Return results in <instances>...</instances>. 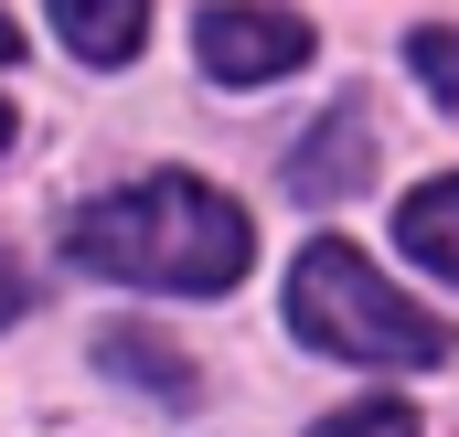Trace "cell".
<instances>
[{
  "label": "cell",
  "mask_w": 459,
  "mask_h": 437,
  "mask_svg": "<svg viewBox=\"0 0 459 437\" xmlns=\"http://www.w3.org/2000/svg\"><path fill=\"white\" fill-rule=\"evenodd\" d=\"M65 256L75 267H108V278H139V288H182V299H214L256 267V235L214 182L193 171H150L108 203H75L65 224Z\"/></svg>",
  "instance_id": "obj_1"
},
{
  "label": "cell",
  "mask_w": 459,
  "mask_h": 437,
  "mask_svg": "<svg viewBox=\"0 0 459 437\" xmlns=\"http://www.w3.org/2000/svg\"><path fill=\"white\" fill-rule=\"evenodd\" d=\"M289 321H299V341H321V352H342V363H449V321L417 310L406 288H385V278L363 267V245H342V235H321V245L299 256Z\"/></svg>",
  "instance_id": "obj_2"
},
{
  "label": "cell",
  "mask_w": 459,
  "mask_h": 437,
  "mask_svg": "<svg viewBox=\"0 0 459 437\" xmlns=\"http://www.w3.org/2000/svg\"><path fill=\"white\" fill-rule=\"evenodd\" d=\"M193 43H204V75H225V86H278L310 64V21L267 11V0H214L193 21Z\"/></svg>",
  "instance_id": "obj_3"
},
{
  "label": "cell",
  "mask_w": 459,
  "mask_h": 437,
  "mask_svg": "<svg viewBox=\"0 0 459 437\" xmlns=\"http://www.w3.org/2000/svg\"><path fill=\"white\" fill-rule=\"evenodd\" d=\"M363 171H374V128H363V107H342V117H321V128L299 139L289 193H299V203H352Z\"/></svg>",
  "instance_id": "obj_4"
},
{
  "label": "cell",
  "mask_w": 459,
  "mask_h": 437,
  "mask_svg": "<svg viewBox=\"0 0 459 437\" xmlns=\"http://www.w3.org/2000/svg\"><path fill=\"white\" fill-rule=\"evenodd\" d=\"M54 32H65L86 64H128L139 32H150V0H54Z\"/></svg>",
  "instance_id": "obj_5"
},
{
  "label": "cell",
  "mask_w": 459,
  "mask_h": 437,
  "mask_svg": "<svg viewBox=\"0 0 459 437\" xmlns=\"http://www.w3.org/2000/svg\"><path fill=\"white\" fill-rule=\"evenodd\" d=\"M395 235H406V256H428L438 278H459V171L449 182H417L406 214H395Z\"/></svg>",
  "instance_id": "obj_6"
},
{
  "label": "cell",
  "mask_w": 459,
  "mask_h": 437,
  "mask_svg": "<svg viewBox=\"0 0 459 437\" xmlns=\"http://www.w3.org/2000/svg\"><path fill=\"white\" fill-rule=\"evenodd\" d=\"M97 352H108V373H128V384H150V395H193V363H182L171 341H150V330H108Z\"/></svg>",
  "instance_id": "obj_7"
},
{
  "label": "cell",
  "mask_w": 459,
  "mask_h": 437,
  "mask_svg": "<svg viewBox=\"0 0 459 437\" xmlns=\"http://www.w3.org/2000/svg\"><path fill=\"white\" fill-rule=\"evenodd\" d=\"M310 437H417V406H395V395H374V406H342V416H321Z\"/></svg>",
  "instance_id": "obj_8"
},
{
  "label": "cell",
  "mask_w": 459,
  "mask_h": 437,
  "mask_svg": "<svg viewBox=\"0 0 459 437\" xmlns=\"http://www.w3.org/2000/svg\"><path fill=\"white\" fill-rule=\"evenodd\" d=\"M417 86L438 107H459V32H417Z\"/></svg>",
  "instance_id": "obj_9"
},
{
  "label": "cell",
  "mask_w": 459,
  "mask_h": 437,
  "mask_svg": "<svg viewBox=\"0 0 459 437\" xmlns=\"http://www.w3.org/2000/svg\"><path fill=\"white\" fill-rule=\"evenodd\" d=\"M0 321H22V267H0Z\"/></svg>",
  "instance_id": "obj_10"
},
{
  "label": "cell",
  "mask_w": 459,
  "mask_h": 437,
  "mask_svg": "<svg viewBox=\"0 0 459 437\" xmlns=\"http://www.w3.org/2000/svg\"><path fill=\"white\" fill-rule=\"evenodd\" d=\"M11 54H22V32H11V11H0V64H11Z\"/></svg>",
  "instance_id": "obj_11"
},
{
  "label": "cell",
  "mask_w": 459,
  "mask_h": 437,
  "mask_svg": "<svg viewBox=\"0 0 459 437\" xmlns=\"http://www.w3.org/2000/svg\"><path fill=\"white\" fill-rule=\"evenodd\" d=\"M0 150H11V107H0Z\"/></svg>",
  "instance_id": "obj_12"
}]
</instances>
